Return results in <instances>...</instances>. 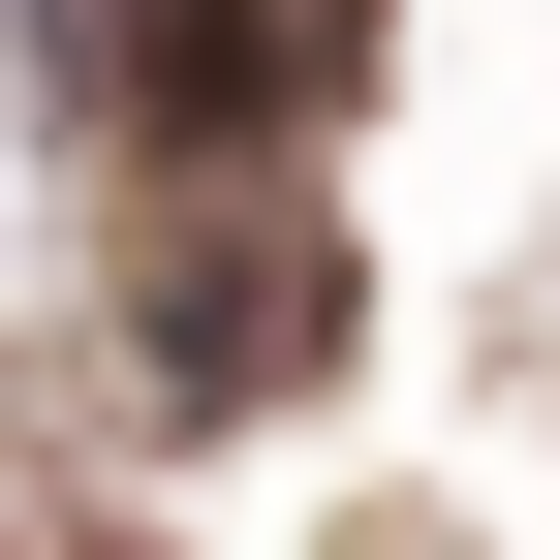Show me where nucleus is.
I'll use <instances>...</instances> for the list:
<instances>
[{
	"mask_svg": "<svg viewBox=\"0 0 560 560\" xmlns=\"http://www.w3.org/2000/svg\"><path fill=\"white\" fill-rule=\"evenodd\" d=\"M312 374H342V219H280V187L156 219V405H312Z\"/></svg>",
	"mask_w": 560,
	"mask_h": 560,
	"instance_id": "obj_2",
	"label": "nucleus"
},
{
	"mask_svg": "<svg viewBox=\"0 0 560 560\" xmlns=\"http://www.w3.org/2000/svg\"><path fill=\"white\" fill-rule=\"evenodd\" d=\"M374 94V0H62V125H125V156H312V125Z\"/></svg>",
	"mask_w": 560,
	"mask_h": 560,
	"instance_id": "obj_1",
	"label": "nucleus"
}]
</instances>
